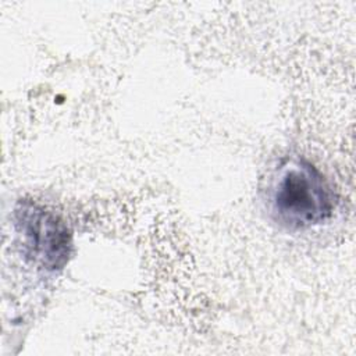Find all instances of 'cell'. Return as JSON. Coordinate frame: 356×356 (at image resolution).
Wrapping results in <instances>:
<instances>
[{
    "instance_id": "2",
    "label": "cell",
    "mask_w": 356,
    "mask_h": 356,
    "mask_svg": "<svg viewBox=\"0 0 356 356\" xmlns=\"http://www.w3.org/2000/svg\"><path fill=\"white\" fill-rule=\"evenodd\" d=\"M15 225L24 252L47 271L61 270L71 254V232L64 221L44 207L21 202L15 209Z\"/></svg>"
},
{
    "instance_id": "1",
    "label": "cell",
    "mask_w": 356,
    "mask_h": 356,
    "mask_svg": "<svg viewBox=\"0 0 356 356\" xmlns=\"http://www.w3.org/2000/svg\"><path fill=\"white\" fill-rule=\"evenodd\" d=\"M267 207L280 225L306 229L332 216L335 196L324 175L310 161L286 157L270 175Z\"/></svg>"
}]
</instances>
